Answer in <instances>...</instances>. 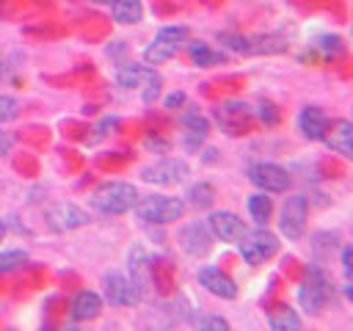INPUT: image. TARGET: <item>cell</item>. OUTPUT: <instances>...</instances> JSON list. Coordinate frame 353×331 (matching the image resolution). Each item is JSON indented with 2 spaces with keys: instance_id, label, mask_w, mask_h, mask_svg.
I'll list each match as a JSON object with an SVG mask.
<instances>
[{
  "instance_id": "cell-1",
  "label": "cell",
  "mask_w": 353,
  "mask_h": 331,
  "mask_svg": "<svg viewBox=\"0 0 353 331\" xmlns=\"http://www.w3.org/2000/svg\"><path fill=\"white\" fill-rule=\"evenodd\" d=\"M138 201V190L132 182H121V179H110V182H102L94 193H91V204L105 212V215H121V212H130Z\"/></svg>"
},
{
  "instance_id": "cell-2",
  "label": "cell",
  "mask_w": 353,
  "mask_h": 331,
  "mask_svg": "<svg viewBox=\"0 0 353 331\" xmlns=\"http://www.w3.org/2000/svg\"><path fill=\"white\" fill-rule=\"evenodd\" d=\"M132 210L146 223H174L185 215V201L165 193H149V196H138Z\"/></svg>"
},
{
  "instance_id": "cell-3",
  "label": "cell",
  "mask_w": 353,
  "mask_h": 331,
  "mask_svg": "<svg viewBox=\"0 0 353 331\" xmlns=\"http://www.w3.org/2000/svg\"><path fill=\"white\" fill-rule=\"evenodd\" d=\"M215 124L221 127V132L240 138V135H251L254 132V110L243 102H221L212 110Z\"/></svg>"
},
{
  "instance_id": "cell-4",
  "label": "cell",
  "mask_w": 353,
  "mask_h": 331,
  "mask_svg": "<svg viewBox=\"0 0 353 331\" xmlns=\"http://www.w3.org/2000/svg\"><path fill=\"white\" fill-rule=\"evenodd\" d=\"M325 298H328V279L317 265H309L298 287V303L306 314H317L325 306Z\"/></svg>"
},
{
  "instance_id": "cell-5",
  "label": "cell",
  "mask_w": 353,
  "mask_h": 331,
  "mask_svg": "<svg viewBox=\"0 0 353 331\" xmlns=\"http://www.w3.org/2000/svg\"><path fill=\"white\" fill-rule=\"evenodd\" d=\"M237 245L248 265H262L279 251V237L273 232H268L265 226H256L254 232H245Z\"/></svg>"
},
{
  "instance_id": "cell-6",
  "label": "cell",
  "mask_w": 353,
  "mask_h": 331,
  "mask_svg": "<svg viewBox=\"0 0 353 331\" xmlns=\"http://www.w3.org/2000/svg\"><path fill=\"white\" fill-rule=\"evenodd\" d=\"M44 221L52 232H72V229L88 223V212L83 207H77L74 201H55L52 207H47Z\"/></svg>"
},
{
  "instance_id": "cell-7",
  "label": "cell",
  "mask_w": 353,
  "mask_h": 331,
  "mask_svg": "<svg viewBox=\"0 0 353 331\" xmlns=\"http://www.w3.org/2000/svg\"><path fill=\"white\" fill-rule=\"evenodd\" d=\"M185 177H188V163L182 157H163L157 163H149L141 171V179L152 185H176Z\"/></svg>"
},
{
  "instance_id": "cell-8",
  "label": "cell",
  "mask_w": 353,
  "mask_h": 331,
  "mask_svg": "<svg viewBox=\"0 0 353 331\" xmlns=\"http://www.w3.org/2000/svg\"><path fill=\"white\" fill-rule=\"evenodd\" d=\"M207 229H210V234H212L215 240H221V243H234V245H237V243L243 240V234L248 232L245 223H243L234 212H229V210H215V212H210Z\"/></svg>"
},
{
  "instance_id": "cell-9",
  "label": "cell",
  "mask_w": 353,
  "mask_h": 331,
  "mask_svg": "<svg viewBox=\"0 0 353 331\" xmlns=\"http://www.w3.org/2000/svg\"><path fill=\"white\" fill-rule=\"evenodd\" d=\"M248 179L265 193H281L290 188V174L276 163H254L248 168Z\"/></svg>"
},
{
  "instance_id": "cell-10",
  "label": "cell",
  "mask_w": 353,
  "mask_h": 331,
  "mask_svg": "<svg viewBox=\"0 0 353 331\" xmlns=\"http://www.w3.org/2000/svg\"><path fill=\"white\" fill-rule=\"evenodd\" d=\"M306 229V199L303 196H290L281 207V218H279V232L287 240H298Z\"/></svg>"
},
{
  "instance_id": "cell-11",
  "label": "cell",
  "mask_w": 353,
  "mask_h": 331,
  "mask_svg": "<svg viewBox=\"0 0 353 331\" xmlns=\"http://www.w3.org/2000/svg\"><path fill=\"white\" fill-rule=\"evenodd\" d=\"M179 245L190 257H204L212 245V234L207 229V221H190L179 229Z\"/></svg>"
},
{
  "instance_id": "cell-12",
  "label": "cell",
  "mask_w": 353,
  "mask_h": 331,
  "mask_svg": "<svg viewBox=\"0 0 353 331\" xmlns=\"http://www.w3.org/2000/svg\"><path fill=\"white\" fill-rule=\"evenodd\" d=\"M199 284H201L207 292H212L215 298H226V301H232V298L237 295V284H234V279H232L229 273H223L221 268H215V265H204V268H199Z\"/></svg>"
},
{
  "instance_id": "cell-13",
  "label": "cell",
  "mask_w": 353,
  "mask_h": 331,
  "mask_svg": "<svg viewBox=\"0 0 353 331\" xmlns=\"http://www.w3.org/2000/svg\"><path fill=\"white\" fill-rule=\"evenodd\" d=\"M325 146L342 157H353V124L347 119H336V121H328L323 138Z\"/></svg>"
},
{
  "instance_id": "cell-14",
  "label": "cell",
  "mask_w": 353,
  "mask_h": 331,
  "mask_svg": "<svg viewBox=\"0 0 353 331\" xmlns=\"http://www.w3.org/2000/svg\"><path fill=\"white\" fill-rule=\"evenodd\" d=\"M105 298H108V303H113V306H130V303H135L141 295H138L135 284H132L124 273H108V276H105Z\"/></svg>"
},
{
  "instance_id": "cell-15",
  "label": "cell",
  "mask_w": 353,
  "mask_h": 331,
  "mask_svg": "<svg viewBox=\"0 0 353 331\" xmlns=\"http://www.w3.org/2000/svg\"><path fill=\"white\" fill-rule=\"evenodd\" d=\"M328 121H331V119H328L325 110L317 108V105H306V108H301V113H298V130H301V135L309 138V141H320L323 132H325V127H328Z\"/></svg>"
},
{
  "instance_id": "cell-16",
  "label": "cell",
  "mask_w": 353,
  "mask_h": 331,
  "mask_svg": "<svg viewBox=\"0 0 353 331\" xmlns=\"http://www.w3.org/2000/svg\"><path fill=\"white\" fill-rule=\"evenodd\" d=\"M99 312H102V298H99L97 292H91V290H80V292L72 298V303H69V314H72V320H77V323L94 320V317H99Z\"/></svg>"
},
{
  "instance_id": "cell-17",
  "label": "cell",
  "mask_w": 353,
  "mask_h": 331,
  "mask_svg": "<svg viewBox=\"0 0 353 331\" xmlns=\"http://www.w3.org/2000/svg\"><path fill=\"white\" fill-rule=\"evenodd\" d=\"M179 41H168V39H157L154 36V41L143 50V63H149V66H160V63H165V61H171L176 52H179Z\"/></svg>"
},
{
  "instance_id": "cell-18",
  "label": "cell",
  "mask_w": 353,
  "mask_h": 331,
  "mask_svg": "<svg viewBox=\"0 0 353 331\" xmlns=\"http://www.w3.org/2000/svg\"><path fill=\"white\" fill-rule=\"evenodd\" d=\"M110 6V17L119 25H135L143 17V3L141 0H108Z\"/></svg>"
},
{
  "instance_id": "cell-19",
  "label": "cell",
  "mask_w": 353,
  "mask_h": 331,
  "mask_svg": "<svg viewBox=\"0 0 353 331\" xmlns=\"http://www.w3.org/2000/svg\"><path fill=\"white\" fill-rule=\"evenodd\" d=\"M182 127H185V138H188V146L193 149L196 143H201L204 138H207V132H210V121L199 113V110H188L185 116H182Z\"/></svg>"
},
{
  "instance_id": "cell-20",
  "label": "cell",
  "mask_w": 353,
  "mask_h": 331,
  "mask_svg": "<svg viewBox=\"0 0 353 331\" xmlns=\"http://www.w3.org/2000/svg\"><path fill=\"white\" fill-rule=\"evenodd\" d=\"M268 325L273 331H295L301 328V317L287 303H276L273 309H268Z\"/></svg>"
},
{
  "instance_id": "cell-21",
  "label": "cell",
  "mask_w": 353,
  "mask_h": 331,
  "mask_svg": "<svg viewBox=\"0 0 353 331\" xmlns=\"http://www.w3.org/2000/svg\"><path fill=\"white\" fill-rule=\"evenodd\" d=\"M270 212H273V201L268 199V193H265V190H259V193L248 196V215H251V221H254L256 226H268Z\"/></svg>"
},
{
  "instance_id": "cell-22",
  "label": "cell",
  "mask_w": 353,
  "mask_h": 331,
  "mask_svg": "<svg viewBox=\"0 0 353 331\" xmlns=\"http://www.w3.org/2000/svg\"><path fill=\"white\" fill-rule=\"evenodd\" d=\"M188 52H190L193 63H199V66H210V63H223L226 61V52L223 50H212L204 41H190L188 44Z\"/></svg>"
},
{
  "instance_id": "cell-23",
  "label": "cell",
  "mask_w": 353,
  "mask_h": 331,
  "mask_svg": "<svg viewBox=\"0 0 353 331\" xmlns=\"http://www.w3.org/2000/svg\"><path fill=\"white\" fill-rule=\"evenodd\" d=\"M149 66H141V63H124L116 69V83L121 88H141L143 77H146Z\"/></svg>"
},
{
  "instance_id": "cell-24",
  "label": "cell",
  "mask_w": 353,
  "mask_h": 331,
  "mask_svg": "<svg viewBox=\"0 0 353 331\" xmlns=\"http://www.w3.org/2000/svg\"><path fill=\"white\" fill-rule=\"evenodd\" d=\"M284 50H287V41L281 36H254V39H248V52L273 55V52H284Z\"/></svg>"
},
{
  "instance_id": "cell-25",
  "label": "cell",
  "mask_w": 353,
  "mask_h": 331,
  "mask_svg": "<svg viewBox=\"0 0 353 331\" xmlns=\"http://www.w3.org/2000/svg\"><path fill=\"white\" fill-rule=\"evenodd\" d=\"M314 50L328 61H334V58H339L342 52H345V41L339 39V36H320L317 41H314Z\"/></svg>"
},
{
  "instance_id": "cell-26",
  "label": "cell",
  "mask_w": 353,
  "mask_h": 331,
  "mask_svg": "<svg viewBox=\"0 0 353 331\" xmlns=\"http://www.w3.org/2000/svg\"><path fill=\"white\" fill-rule=\"evenodd\" d=\"M188 199H190V204H193V207L207 210V207L215 201V188H212V185H207V182H199V185H193V188L188 190Z\"/></svg>"
},
{
  "instance_id": "cell-27",
  "label": "cell",
  "mask_w": 353,
  "mask_h": 331,
  "mask_svg": "<svg viewBox=\"0 0 353 331\" xmlns=\"http://www.w3.org/2000/svg\"><path fill=\"white\" fill-rule=\"evenodd\" d=\"M25 262H28V251L25 248H6V251H0V273L17 270Z\"/></svg>"
},
{
  "instance_id": "cell-28",
  "label": "cell",
  "mask_w": 353,
  "mask_h": 331,
  "mask_svg": "<svg viewBox=\"0 0 353 331\" xmlns=\"http://www.w3.org/2000/svg\"><path fill=\"white\" fill-rule=\"evenodd\" d=\"M160 86H163V83H160V74H157L154 69H149L146 77H143V83H141V88H138V91H141V99H143V102H154V99L160 97Z\"/></svg>"
},
{
  "instance_id": "cell-29",
  "label": "cell",
  "mask_w": 353,
  "mask_h": 331,
  "mask_svg": "<svg viewBox=\"0 0 353 331\" xmlns=\"http://www.w3.org/2000/svg\"><path fill=\"white\" fill-rule=\"evenodd\" d=\"M188 36H190V30L185 25H165L157 30V39H168V41H179V44H185Z\"/></svg>"
},
{
  "instance_id": "cell-30",
  "label": "cell",
  "mask_w": 353,
  "mask_h": 331,
  "mask_svg": "<svg viewBox=\"0 0 353 331\" xmlns=\"http://www.w3.org/2000/svg\"><path fill=\"white\" fill-rule=\"evenodd\" d=\"M17 116H19V102L14 97H8V94H0V124L11 121Z\"/></svg>"
},
{
  "instance_id": "cell-31",
  "label": "cell",
  "mask_w": 353,
  "mask_h": 331,
  "mask_svg": "<svg viewBox=\"0 0 353 331\" xmlns=\"http://www.w3.org/2000/svg\"><path fill=\"white\" fill-rule=\"evenodd\" d=\"M218 41L232 47L234 52H248V39L245 36H237V33H218Z\"/></svg>"
},
{
  "instance_id": "cell-32",
  "label": "cell",
  "mask_w": 353,
  "mask_h": 331,
  "mask_svg": "<svg viewBox=\"0 0 353 331\" xmlns=\"http://www.w3.org/2000/svg\"><path fill=\"white\" fill-rule=\"evenodd\" d=\"M259 119L270 127V124H279V119H281V113H279V108L270 102V99H262L259 102Z\"/></svg>"
},
{
  "instance_id": "cell-33",
  "label": "cell",
  "mask_w": 353,
  "mask_h": 331,
  "mask_svg": "<svg viewBox=\"0 0 353 331\" xmlns=\"http://www.w3.org/2000/svg\"><path fill=\"white\" fill-rule=\"evenodd\" d=\"M196 325L204 328V331H226V328H229V323H226L221 314H207V317L196 320Z\"/></svg>"
},
{
  "instance_id": "cell-34",
  "label": "cell",
  "mask_w": 353,
  "mask_h": 331,
  "mask_svg": "<svg viewBox=\"0 0 353 331\" xmlns=\"http://www.w3.org/2000/svg\"><path fill=\"white\" fill-rule=\"evenodd\" d=\"M317 254L320 251H334L336 248V237L334 234H314V245H312Z\"/></svg>"
},
{
  "instance_id": "cell-35",
  "label": "cell",
  "mask_w": 353,
  "mask_h": 331,
  "mask_svg": "<svg viewBox=\"0 0 353 331\" xmlns=\"http://www.w3.org/2000/svg\"><path fill=\"white\" fill-rule=\"evenodd\" d=\"M185 105V94L182 91H174L165 97V110H174V108H182Z\"/></svg>"
},
{
  "instance_id": "cell-36",
  "label": "cell",
  "mask_w": 353,
  "mask_h": 331,
  "mask_svg": "<svg viewBox=\"0 0 353 331\" xmlns=\"http://www.w3.org/2000/svg\"><path fill=\"white\" fill-rule=\"evenodd\" d=\"M342 270H345V276L350 279V245L342 248Z\"/></svg>"
},
{
  "instance_id": "cell-37",
  "label": "cell",
  "mask_w": 353,
  "mask_h": 331,
  "mask_svg": "<svg viewBox=\"0 0 353 331\" xmlns=\"http://www.w3.org/2000/svg\"><path fill=\"white\" fill-rule=\"evenodd\" d=\"M3 237H6V226L0 223V243H3Z\"/></svg>"
},
{
  "instance_id": "cell-38",
  "label": "cell",
  "mask_w": 353,
  "mask_h": 331,
  "mask_svg": "<svg viewBox=\"0 0 353 331\" xmlns=\"http://www.w3.org/2000/svg\"><path fill=\"white\" fill-rule=\"evenodd\" d=\"M3 69H6V66H3V58H0V77H3Z\"/></svg>"
},
{
  "instance_id": "cell-39",
  "label": "cell",
  "mask_w": 353,
  "mask_h": 331,
  "mask_svg": "<svg viewBox=\"0 0 353 331\" xmlns=\"http://www.w3.org/2000/svg\"><path fill=\"white\" fill-rule=\"evenodd\" d=\"M97 3H108V0H97Z\"/></svg>"
}]
</instances>
